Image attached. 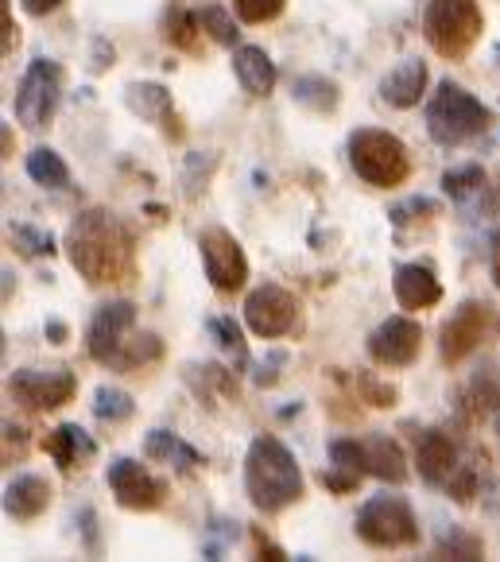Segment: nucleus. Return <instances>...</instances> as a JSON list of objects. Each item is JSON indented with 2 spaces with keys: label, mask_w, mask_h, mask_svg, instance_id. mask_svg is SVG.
<instances>
[{
  "label": "nucleus",
  "mask_w": 500,
  "mask_h": 562,
  "mask_svg": "<svg viewBox=\"0 0 500 562\" xmlns=\"http://www.w3.org/2000/svg\"><path fill=\"white\" fill-rule=\"evenodd\" d=\"M350 167L380 191H393L411 175V159L400 136L384 133V128H357L350 136Z\"/></svg>",
  "instance_id": "nucleus-5"
},
{
  "label": "nucleus",
  "mask_w": 500,
  "mask_h": 562,
  "mask_svg": "<svg viewBox=\"0 0 500 562\" xmlns=\"http://www.w3.org/2000/svg\"><path fill=\"white\" fill-rule=\"evenodd\" d=\"M485 187V171L477 164H466V167H454V171L442 175V191L451 194L454 202H466L469 194H477Z\"/></svg>",
  "instance_id": "nucleus-32"
},
{
  "label": "nucleus",
  "mask_w": 500,
  "mask_h": 562,
  "mask_svg": "<svg viewBox=\"0 0 500 562\" xmlns=\"http://www.w3.org/2000/svg\"><path fill=\"white\" fill-rule=\"evenodd\" d=\"M245 493L264 516L284 513L303 496V470L295 454L275 439V435H257L245 454Z\"/></svg>",
  "instance_id": "nucleus-2"
},
{
  "label": "nucleus",
  "mask_w": 500,
  "mask_h": 562,
  "mask_svg": "<svg viewBox=\"0 0 500 562\" xmlns=\"http://www.w3.org/2000/svg\"><path fill=\"white\" fill-rule=\"evenodd\" d=\"M462 419L466 423H481L489 415L500 412V372L497 369H485L474 376L466 392H462V404H458Z\"/></svg>",
  "instance_id": "nucleus-22"
},
{
  "label": "nucleus",
  "mask_w": 500,
  "mask_h": 562,
  "mask_svg": "<svg viewBox=\"0 0 500 562\" xmlns=\"http://www.w3.org/2000/svg\"><path fill=\"white\" fill-rule=\"evenodd\" d=\"M492 283H497V291H500V229H497V237H492Z\"/></svg>",
  "instance_id": "nucleus-43"
},
{
  "label": "nucleus",
  "mask_w": 500,
  "mask_h": 562,
  "mask_svg": "<svg viewBox=\"0 0 500 562\" xmlns=\"http://www.w3.org/2000/svg\"><path fill=\"white\" fill-rule=\"evenodd\" d=\"M419 349H423V330H419V323H411L404 315L384 318L368 334V357L380 369H408V364L419 361Z\"/></svg>",
  "instance_id": "nucleus-15"
},
{
  "label": "nucleus",
  "mask_w": 500,
  "mask_h": 562,
  "mask_svg": "<svg viewBox=\"0 0 500 562\" xmlns=\"http://www.w3.org/2000/svg\"><path fill=\"white\" fill-rule=\"evenodd\" d=\"M234 70H237V82H241L252 98H268V93L275 90V63L268 58L264 47H237Z\"/></svg>",
  "instance_id": "nucleus-21"
},
{
  "label": "nucleus",
  "mask_w": 500,
  "mask_h": 562,
  "mask_svg": "<svg viewBox=\"0 0 500 562\" xmlns=\"http://www.w3.org/2000/svg\"><path fill=\"white\" fill-rule=\"evenodd\" d=\"M295 101L307 109H315V113H333L338 109V101H342V93H338V86L330 82V78H299V82L292 86Z\"/></svg>",
  "instance_id": "nucleus-27"
},
{
  "label": "nucleus",
  "mask_w": 500,
  "mask_h": 562,
  "mask_svg": "<svg viewBox=\"0 0 500 562\" xmlns=\"http://www.w3.org/2000/svg\"><path fill=\"white\" fill-rule=\"evenodd\" d=\"M333 465H345V470L361 473V477H380L404 485L408 481V458H404L400 442L388 439V435H368V439H338L330 447Z\"/></svg>",
  "instance_id": "nucleus-7"
},
{
  "label": "nucleus",
  "mask_w": 500,
  "mask_h": 562,
  "mask_svg": "<svg viewBox=\"0 0 500 562\" xmlns=\"http://www.w3.org/2000/svg\"><path fill=\"white\" fill-rule=\"evenodd\" d=\"M357 536L376 551H400V547L419 543V524L416 513L404 496H368L357 513Z\"/></svg>",
  "instance_id": "nucleus-6"
},
{
  "label": "nucleus",
  "mask_w": 500,
  "mask_h": 562,
  "mask_svg": "<svg viewBox=\"0 0 500 562\" xmlns=\"http://www.w3.org/2000/svg\"><path fill=\"white\" fill-rule=\"evenodd\" d=\"M318 481H322V485L330 488V493L345 496V493H353V488L361 485V473L345 470V465H326V470L318 473Z\"/></svg>",
  "instance_id": "nucleus-37"
},
{
  "label": "nucleus",
  "mask_w": 500,
  "mask_h": 562,
  "mask_svg": "<svg viewBox=\"0 0 500 562\" xmlns=\"http://www.w3.org/2000/svg\"><path fill=\"white\" fill-rule=\"evenodd\" d=\"M43 450H47L50 458H55V465L59 470H78V465H86L93 454H98V447H93V439L86 435L78 423H63V427H55L43 439Z\"/></svg>",
  "instance_id": "nucleus-20"
},
{
  "label": "nucleus",
  "mask_w": 500,
  "mask_h": 562,
  "mask_svg": "<svg viewBox=\"0 0 500 562\" xmlns=\"http://www.w3.org/2000/svg\"><path fill=\"white\" fill-rule=\"evenodd\" d=\"M393 291H396V303L404 311H427L442 299V283L439 276L431 272L427 265H400L393 272Z\"/></svg>",
  "instance_id": "nucleus-17"
},
{
  "label": "nucleus",
  "mask_w": 500,
  "mask_h": 562,
  "mask_svg": "<svg viewBox=\"0 0 500 562\" xmlns=\"http://www.w3.org/2000/svg\"><path fill=\"white\" fill-rule=\"evenodd\" d=\"M209 334L217 338V346L226 349V353H234L237 361H249V349H245V334L241 326L234 323V318H209Z\"/></svg>",
  "instance_id": "nucleus-34"
},
{
  "label": "nucleus",
  "mask_w": 500,
  "mask_h": 562,
  "mask_svg": "<svg viewBox=\"0 0 500 562\" xmlns=\"http://www.w3.org/2000/svg\"><path fill=\"white\" fill-rule=\"evenodd\" d=\"M163 35L171 47L186 50V55H198L202 50V24H198V12H186V9H171L163 20Z\"/></svg>",
  "instance_id": "nucleus-24"
},
{
  "label": "nucleus",
  "mask_w": 500,
  "mask_h": 562,
  "mask_svg": "<svg viewBox=\"0 0 500 562\" xmlns=\"http://www.w3.org/2000/svg\"><path fill=\"white\" fill-rule=\"evenodd\" d=\"M0 20H4V55L20 47V27L12 24V4L9 0H0Z\"/></svg>",
  "instance_id": "nucleus-39"
},
{
  "label": "nucleus",
  "mask_w": 500,
  "mask_h": 562,
  "mask_svg": "<svg viewBox=\"0 0 500 562\" xmlns=\"http://www.w3.org/2000/svg\"><path fill=\"white\" fill-rule=\"evenodd\" d=\"M128 109L133 113H140L144 121H163L167 113H171V93L163 90L159 82H136L128 86Z\"/></svg>",
  "instance_id": "nucleus-26"
},
{
  "label": "nucleus",
  "mask_w": 500,
  "mask_h": 562,
  "mask_svg": "<svg viewBox=\"0 0 500 562\" xmlns=\"http://www.w3.org/2000/svg\"><path fill=\"white\" fill-rule=\"evenodd\" d=\"M24 4L27 16H50V12H59L67 0H20Z\"/></svg>",
  "instance_id": "nucleus-40"
},
{
  "label": "nucleus",
  "mask_w": 500,
  "mask_h": 562,
  "mask_svg": "<svg viewBox=\"0 0 500 562\" xmlns=\"http://www.w3.org/2000/svg\"><path fill=\"white\" fill-rule=\"evenodd\" d=\"M287 0H234L237 16L245 20V24H268V20H275L280 12H284Z\"/></svg>",
  "instance_id": "nucleus-35"
},
{
  "label": "nucleus",
  "mask_w": 500,
  "mask_h": 562,
  "mask_svg": "<svg viewBox=\"0 0 500 562\" xmlns=\"http://www.w3.org/2000/svg\"><path fill=\"white\" fill-rule=\"evenodd\" d=\"M257 551H260V554H268V559H275V562H284V559H287V554L280 551L275 543H268L264 536H257Z\"/></svg>",
  "instance_id": "nucleus-41"
},
{
  "label": "nucleus",
  "mask_w": 500,
  "mask_h": 562,
  "mask_svg": "<svg viewBox=\"0 0 500 562\" xmlns=\"http://www.w3.org/2000/svg\"><path fill=\"white\" fill-rule=\"evenodd\" d=\"M133 330H136V306L128 303V299L98 306V315H93L90 330H86V353L98 364L113 369L121 349H125V341L133 338Z\"/></svg>",
  "instance_id": "nucleus-13"
},
{
  "label": "nucleus",
  "mask_w": 500,
  "mask_h": 562,
  "mask_svg": "<svg viewBox=\"0 0 500 562\" xmlns=\"http://www.w3.org/2000/svg\"><path fill=\"white\" fill-rule=\"evenodd\" d=\"M144 454L156 458V462H175L183 473H191L194 465H202L198 450H191L179 435H171V430H151L148 439H144Z\"/></svg>",
  "instance_id": "nucleus-23"
},
{
  "label": "nucleus",
  "mask_w": 500,
  "mask_h": 562,
  "mask_svg": "<svg viewBox=\"0 0 500 562\" xmlns=\"http://www.w3.org/2000/svg\"><path fill=\"white\" fill-rule=\"evenodd\" d=\"M109 488L117 496V505L128 508V513H156L167 501V481L156 477L136 458H117L109 465Z\"/></svg>",
  "instance_id": "nucleus-12"
},
{
  "label": "nucleus",
  "mask_w": 500,
  "mask_h": 562,
  "mask_svg": "<svg viewBox=\"0 0 500 562\" xmlns=\"http://www.w3.org/2000/svg\"><path fill=\"white\" fill-rule=\"evenodd\" d=\"M427 78H431L427 75V63H419V58H404V63H396V67L380 78V98L393 109H411V105L423 101Z\"/></svg>",
  "instance_id": "nucleus-18"
},
{
  "label": "nucleus",
  "mask_w": 500,
  "mask_h": 562,
  "mask_svg": "<svg viewBox=\"0 0 500 562\" xmlns=\"http://www.w3.org/2000/svg\"><path fill=\"white\" fill-rule=\"evenodd\" d=\"M492 109L481 105L469 90L454 82H439L434 98L427 101V133L442 148H458V144L474 140V136L489 133Z\"/></svg>",
  "instance_id": "nucleus-3"
},
{
  "label": "nucleus",
  "mask_w": 500,
  "mask_h": 562,
  "mask_svg": "<svg viewBox=\"0 0 500 562\" xmlns=\"http://www.w3.org/2000/svg\"><path fill=\"white\" fill-rule=\"evenodd\" d=\"M350 389L361 396V404H368V407H393L396 404V389L393 384H384V381H376L373 372H357L350 381Z\"/></svg>",
  "instance_id": "nucleus-33"
},
{
  "label": "nucleus",
  "mask_w": 500,
  "mask_h": 562,
  "mask_svg": "<svg viewBox=\"0 0 500 562\" xmlns=\"http://www.w3.org/2000/svg\"><path fill=\"white\" fill-rule=\"evenodd\" d=\"M489 303L481 299H466V303L454 311L446 323H442L439 334V349H442V361L446 364H462L477 346H481L485 330H489Z\"/></svg>",
  "instance_id": "nucleus-14"
},
{
  "label": "nucleus",
  "mask_w": 500,
  "mask_h": 562,
  "mask_svg": "<svg viewBox=\"0 0 500 562\" xmlns=\"http://www.w3.org/2000/svg\"><path fill=\"white\" fill-rule=\"evenodd\" d=\"M485 32V16L477 0H431L423 12V35L434 55L462 63Z\"/></svg>",
  "instance_id": "nucleus-4"
},
{
  "label": "nucleus",
  "mask_w": 500,
  "mask_h": 562,
  "mask_svg": "<svg viewBox=\"0 0 500 562\" xmlns=\"http://www.w3.org/2000/svg\"><path fill=\"white\" fill-rule=\"evenodd\" d=\"M59 98H63V67L55 58H35L16 86V101H12L16 121L24 128H43V124H50L55 109H59Z\"/></svg>",
  "instance_id": "nucleus-8"
},
{
  "label": "nucleus",
  "mask_w": 500,
  "mask_h": 562,
  "mask_svg": "<svg viewBox=\"0 0 500 562\" xmlns=\"http://www.w3.org/2000/svg\"><path fill=\"white\" fill-rule=\"evenodd\" d=\"M245 323L257 338H284L299 323V299L280 283H260L245 299Z\"/></svg>",
  "instance_id": "nucleus-10"
},
{
  "label": "nucleus",
  "mask_w": 500,
  "mask_h": 562,
  "mask_svg": "<svg viewBox=\"0 0 500 562\" xmlns=\"http://www.w3.org/2000/svg\"><path fill=\"white\" fill-rule=\"evenodd\" d=\"M485 554L481 539L469 536L462 528H451V536H442L439 547H434V559H458V562H477Z\"/></svg>",
  "instance_id": "nucleus-30"
},
{
  "label": "nucleus",
  "mask_w": 500,
  "mask_h": 562,
  "mask_svg": "<svg viewBox=\"0 0 500 562\" xmlns=\"http://www.w3.org/2000/svg\"><path fill=\"white\" fill-rule=\"evenodd\" d=\"M133 412H136V404L125 389H109V384H101L98 396H93V415L105 423H125V419H133Z\"/></svg>",
  "instance_id": "nucleus-29"
},
{
  "label": "nucleus",
  "mask_w": 500,
  "mask_h": 562,
  "mask_svg": "<svg viewBox=\"0 0 500 562\" xmlns=\"http://www.w3.org/2000/svg\"><path fill=\"white\" fill-rule=\"evenodd\" d=\"M12 240H16V245H24V252L27 257H43V252H55V237H50V233H39V229H27V225H16V229H12Z\"/></svg>",
  "instance_id": "nucleus-36"
},
{
  "label": "nucleus",
  "mask_w": 500,
  "mask_h": 562,
  "mask_svg": "<svg viewBox=\"0 0 500 562\" xmlns=\"http://www.w3.org/2000/svg\"><path fill=\"white\" fill-rule=\"evenodd\" d=\"M198 24H202V32H206L214 43H221V47H234V43L241 40V32H237L234 16H229V12L221 9V4H206V9L198 12Z\"/></svg>",
  "instance_id": "nucleus-31"
},
{
  "label": "nucleus",
  "mask_w": 500,
  "mask_h": 562,
  "mask_svg": "<svg viewBox=\"0 0 500 562\" xmlns=\"http://www.w3.org/2000/svg\"><path fill=\"white\" fill-rule=\"evenodd\" d=\"M50 485L39 477V473H20L16 481H9L4 488V513L12 520H35L50 508Z\"/></svg>",
  "instance_id": "nucleus-19"
},
{
  "label": "nucleus",
  "mask_w": 500,
  "mask_h": 562,
  "mask_svg": "<svg viewBox=\"0 0 500 562\" xmlns=\"http://www.w3.org/2000/svg\"><path fill=\"white\" fill-rule=\"evenodd\" d=\"M78 376L70 369H16L9 376V396L27 412H59L75 400Z\"/></svg>",
  "instance_id": "nucleus-9"
},
{
  "label": "nucleus",
  "mask_w": 500,
  "mask_h": 562,
  "mask_svg": "<svg viewBox=\"0 0 500 562\" xmlns=\"http://www.w3.org/2000/svg\"><path fill=\"white\" fill-rule=\"evenodd\" d=\"M202 248V268H206V280L214 283L217 291H241L249 283V260H245V248L234 233L226 229H206L198 237Z\"/></svg>",
  "instance_id": "nucleus-11"
},
{
  "label": "nucleus",
  "mask_w": 500,
  "mask_h": 562,
  "mask_svg": "<svg viewBox=\"0 0 500 562\" xmlns=\"http://www.w3.org/2000/svg\"><path fill=\"white\" fill-rule=\"evenodd\" d=\"M67 257L75 272L93 288H117L136 276V237L117 214L93 206L70 222Z\"/></svg>",
  "instance_id": "nucleus-1"
},
{
  "label": "nucleus",
  "mask_w": 500,
  "mask_h": 562,
  "mask_svg": "<svg viewBox=\"0 0 500 562\" xmlns=\"http://www.w3.org/2000/svg\"><path fill=\"white\" fill-rule=\"evenodd\" d=\"M27 175H32L39 187H47V191H67L70 187V167L63 164L59 151H50V148H35L32 156H27Z\"/></svg>",
  "instance_id": "nucleus-25"
},
{
  "label": "nucleus",
  "mask_w": 500,
  "mask_h": 562,
  "mask_svg": "<svg viewBox=\"0 0 500 562\" xmlns=\"http://www.w3.org/2000/svg\"><path fill=\"white\" fill-rule=\"evenodd\" d=\"M163 357V341H159V334H133V338L125 341V349H121V357H117V364L113 369H121V372H133V369H144V364H151V361H159Z\"/></svg>",
  "instance_id": "nucleus-28"
},
{
  "label": "nucleus",
  "mask_w": 500,
  "mask_h": 562,
  "mask_svg": "<svg viewBox=\"0 0 500 562\" xmlns=\"http://www.w3.org/2000/svg\"><path fill=\"white\" fill-rule=\"evenodd\" d=\"M416 465H419V477H423L427 485L446 488V481L458 473V447H454L451 435L439 430V427L419 430L416 435Z\"/></svg>",
  "instance_id": "nucleus-16"
},
{
  "label": "nucleus",
  "mask_w": 500,
  "mask_h": 562,
  "mask_svg": "<svg viewBox=\"0 0 500 562\" xmlns=\"http://www.w3.org/2000/svg\"><path fill=\"white\" fill-rule=\"evenodd\" d=\"M446 493H451L458 505H469V501L477 496V473L466 470V465H458V473L446 481Z\"/></svg>",
  "instance_id": "nucleus-38"
},
{
  "label": "nucleus",
  "mask_w": 500,
  "mask_h": 562,
  "mask_svg": "<svg viewBox=\"0 0 500 562\" xmlns=\"http://www.w3.org/2000/svg\"><path fill=\"white\" fill-rule=\"evenodd\" d=\"M47 338L55 341V346H63V341L70 338V330H67V323H47Z\"/></svg>",
  "instance_id": "nucleus-42"
}]
</instances>
